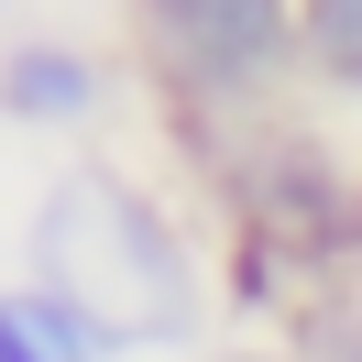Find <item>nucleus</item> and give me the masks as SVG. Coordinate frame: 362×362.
Returning <instances> with one entry per match:
<instances>
[{
    "mask_svg": "<svg viewBox=\"0 0 362 362\" xmlns=\"http://www.w3.org/2000/svg\"><path fill=\"white\" fill-rule=\"evenodd\" d=\"M286 0H198V11H176V23H154V45L176 55L187 88H242V77H264L274 55H286Z\"/></svg>",
    "mask_w": 362,
    "mask_h": 362,
    "instance_id": "2",
    "label": "nucleus"
},
{
    "mask_svg": "<svg viewBox=\"0 0 362 362\" xmlns=\"http://www.w3.org/2000/svg\"><path fill=\"white\" fill-rule=\"evenodd\" d=\"M33 286L55 308H77L99 340H187L198 329V264H187V242L110 165H77L33 209Z\"/></svg>",
    "mask_w": 362,
    "mask_h": 362,
    "instance_id": "1",
    "label": "nucleus"
},
{
    "mask_svg": "<svg viewBox=\"0 0 362 362\" xmlns=\"http://www.w3.org/2000/svg\"><path fill=\"white\" fill-rule=\"evenodd\" d=\"M242 362H274V351H242Z\"/></svg>",
    "mask_w": 362,
    "mask_h": 362,
    "instance_id": "8",
    "label": "nucleus"
},
{
    "mask_svg": "<svg viewBox=\"0 0 362 362\" xmlns=\"http://www.w3.org/2000/svg\"><path fill=\"white\" fill-rule=\"evenodd\" d=\"M296 33H308V55L340 77V88H362V0H308Z\"/></svg>",
    "mask_w": 362,
    "mask_h": 362,
    "instance_id": "5",
    "label": "nucleus"
},
{
    "mask_svg": "<svg viewBox=\"0 0 362 362\" xmlns=\"http://www.w3.org/2000/svg\"><path fill=\"white\" fill-rule=\"evenodd\" d=\"M0 362H110V340L33 286V296H0Z\"/></svg>",
    "mask_w": 362,
    "mask_h": 362,
    "instance_id": "3",
    "label": "nucleus"
},
{
    "mask_svg": "<svg viewBox=\"0 0 362 362\" xmlns=\"http://www.w3.org/2000/svg\"><path fill=\"white\" fill-rule=\"evenodd\" d=\"M176 11H198V0H143V23H176Z\"/></svg>",
    "mask_w": 362,
    "mask_h": 362,
    "instance_id": "6",
    "label": "nucleus"
},
{
    "mask_svg": "<svg viewBox=\"0 0 362 362\" xmlns=\"http://www.w3.org/2000/svg\"><path fill=\"white\" fill-rule=\"evenodd\" d=\"M0 99L23 121H77L99 99V77H88V55H55V45H23L11 66H0Z\"/></svg>",
    "mask_w": 362,
    "mask_h": 362,
    "instance_id": "4",
    "label": "nucleus"
},
{
    "mask_svg": "<svg viewBox=\"0 0 362 362\" xmlns=\"http://www.w3.org/2000/svg\"><path fill=\"white\" fill-rule=\"evenodd\" d=\"M329 362H362V340H329Z\"/></svg>",
    "mask_w": 362,
    "mask_h": 362,
    "instance_id": "7",
    "label": "nucleus"
}]
</instances>
